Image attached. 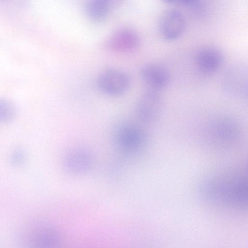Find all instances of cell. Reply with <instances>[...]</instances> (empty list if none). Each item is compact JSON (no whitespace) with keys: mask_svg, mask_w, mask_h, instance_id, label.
<instances>
[{"mask_svg":"<svg viewBox=\"0 0 248 248\" xmlns=\"http://www.w3.org/2000/svg\"><path fill=\"white\" fill-rule=\"evenodd\" d=\"M247 183L242 177L214 179L202 186V194L207 201L233 208H244L247 203Z\"/></svg>","mask_w":248,"mask_h":248,"instance_id":"6da1fadb","label":"cell"},{"mask_svg":"<svg viewBox=\"0 0 248 248\" xmlns=\"http://www.w3.org/2000/svg\"><path fill=\"white\" fill-rule=\"evenodd\" d=\"M147 140L145 130L140 125L132 122H124L116 127L114 140L121 149L130 151L142 148Z\"/></svg>","mask_w":248,"mask_h":248,"instance_id":"7a4b0ae2","label":"cell"},{"mask_svg":"<svg viewBox=\"0 0 248 248\" xmlns=\"http://www.w3.org/2000/svg\"><path fill=\"white\" fill-rule=\"evenodd\" d=\"M163 107V100L158 91L149 89L138 100L136 114L143 122H154L160 117Z\"/></svg>","mask_w":248,"mask_h":248,"instance_id":"3957f363","label":"cell"},{"mask_svg":"<svg viewBox=\"0 0 248 248\" xmlns=\"http://www.w3.org/2000/svg\"><path fill=\"white\" fill-rule=\"evenodd\" d=\"M96 83L103 93L115 96L124 94L128 90L130 79L124 72L112 68L102 71L97 77Z\"/></svg>","mask_w":248,"mask_h":248,"instance_id":"277c9868","label":"cell"},{"mask_svg":"<svg viewBox=\"0 0 248 248\" xmlns=\"http://www.w3.org/2000/svg\"><path fill=\"white\" fill-rule=\"evenodd\" d=\"M185 25L183 14L174 9H167L159 20V31L161 36L167 41H173L183 33Z\"/></svg>","mask_w":248,"mask_h":248,"instance_id":"5b68a950","label":"cell"},{"mask_svg":"<svg viewBox=\"0 0 248 248\" xmlns=\"http://www.w3.org/2000/svg\"><path fill=\"white\" fill-rule=\"evenodd\" d=\"M140 45L137 34L128 29L120 30L107 41L106 46L109 50L117 53H129L135 51Z\"/></svg>","mask_w":248,"mask_h":248,"instance_id":"8992f818","label":"cell"},{"mask_svg":"<svg viewBox=\"0 0 248 248\" xmlns=\"http://www.w3.org/2000/svg\"><path fill=\"white\" fill-rule=\"evenodd\" d=\"M140 74L149 89L158 91L167 86L170 79L168 70L163 66L155 63L143 65L140 69Z\"/></svg>","mask_w":248,"mask_h":248,"instance_id":"52a82bcc","label":"cell"},{"mask_svg":"<svg viewBox=\"0 0 248 248\" xmlns=\"http://www.w3.org/2000/svg\"><path fill=\"white\" fill-rule=\"evenodd\" d=\"M195 63L202 72L212 73L217 70L223 61V55L218 48L211 46L199 49L195 55Z\"/></svg>","mask_w":248,"mask_h":248,"instance_id":"ba28073f","label":"cell"},{"mask_svg":"<svg viewBox=\"0 0 248 248\" xmlns=\"http://www.w3.org/2000/svg\"><path fill=\"white\" fill-rule=\"evenodd\" d=\"M242 66H234L228 71L225 83L234 95H244L247 92V76Z\"/></svg>","mask_w":248,"mask_h":248,"instance_id":"9c48e42d","label":"cell"},{"mask_svg":"<svg viewBox=\"0 0 248 248\" xmlns=\"http://www.w3.org/2000/svg\"><path fill=\"white\" fill-rule=\"evenodd\" d=\"M213 132L216 138L223 141L234 140L238 132V126L236 122L229 117H221L213 123Z\"/></svg>","mask_w":248,"mask_h":248,"instance_id":"30bf717a","label":"cell"},{"mask_svg":"<svg viewBox=\"0 0 248 248\" xmlns=\"http://www.w3.org/2000/svg\"><path fill=\"white\" fill-rule=\"evenodd\" d=\"M109 9L108 0H89L85 6V13L92 21L100 23L106 19Z\"/></svg>","mask_w":248,"mask_h":248,"instance_id":"8fae6325","label":"cell"},{"mask_svg":"<svg viewBox=\"0 0 248 248\" xmlns=\"http://www.w3.org/2000/svg\"><path fill=\"white\" fill-rule=\"evenodd\" d=\"M68 161V167L73 171L82 170L88 166L89 159L86 153L82 151H76L70 155Z\"/></svg>","mask_w":248,"mask_h":248,"instance_id":"7c38bea8","label":"cell"},{"mask_svg":"<svg viewBox=\"0 0 248 248\" xmlns=\"http://www.w3.org/2000/svg\"><path fill=\"white\" fill-rule=\"evenodd\" d=\"M15 114L14 105L8 100L0 98V121L10 122L14 118Z\"/></svg>","mask_w":248,"mask_h":248,"instance_id":"4fadbf2b","label":"cell"},{"mask_svg":"<svg viewBox=\"0 0 248 248\" xmlns=\"http://www.w3.org/2000/svg\"><path fill=\"white\" fill-rule=\"evenodd\" d=\"M162 1L170 4H187L194 2L196 0H161Z\"/></svg>","mask_w":248,"mask_h":248,"instance_id":"5bb4252c","label":"cell"}]
</instances>
